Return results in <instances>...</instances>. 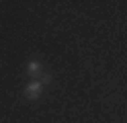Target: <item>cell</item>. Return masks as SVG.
<instances>
[{
	"label": "cell",
	"mask_w": 127,
	"mask_h": 123,
	"mask_svg": "<svg viewBox=\"0 0 127 123\" xmlns=\"http://www.w3.org/2000/svg\"><path fill=\"white\" fill-rule=\"evenodd\" d=\"M39 94H41V82H29L25 86V96L27 98L35 101V98H39Z\"/></svg>",
	"instance_id": "6da1fadb"
},
{
	"label": "cell",
	"mask_w": 127,
	"mask_h": 123,
	"mask_svg": "<svg viewBox=\"0 0 127 123\" xmlns=\"http://www.w3.org/2000/svg\"><path fill=\"white\" fill-rule=\"evenodd\" d=\"M27 74L29 76H39V74H41V64L35 62V60H31L27 64Z\"/></svg>",
	"instance_id": "7a4b0ae2"
},
{
	"label": "cell",
	"mask_w": 127,
	"mask_h": 123,
	"mask_svg": "<svg viewBox=\"0 0 127 123\" xmlns=\"http://www.w3.org/2000/svg\"><path fill=\"white\" fill-rule=\"evenodd\" d=\"M49 82H51V76H49V74H45V76L41 78V84H49Z\"/></svg>",
	"instance_id": "3957f363"
}]
</instances>
